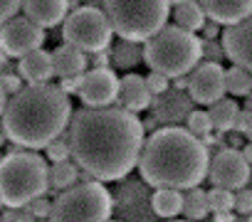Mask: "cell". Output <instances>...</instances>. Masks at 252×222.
Returning a JSON list of instances; mask_svg holds the SVG:
<instances>
[{
    "label": "cell",
    "mask_w": 252,
    "mask_h": 222,
    "mask_svg": "<svg viewBox=\"0 0 252 222\" xmlns=\"http://www.w3.org/2000/svg\"><path fill=\"white\" fill-rule=\"evenodd\" d=\"M69 146L77 168L92 180H121L136 166L144 148V126L139 116L119 106H82L69 121Z\"/></svg>",
    "instance_id": "1"
},
{
    "label": "cell",
    "mask_w": 252,
    "mask_h": 222,
    "mask_svg": "<svg viewBox=\"0 0 252 222\" xmlns=\"http://www.w3.org/2000/svg\"><path fill=\"white\" fill-rule=\"evenodd\" d=\"M72 121V101L69 96L45 82V84H25L18 94L8 99L3 111V131L5 136L28 151L47 148L57 136L69 129Z\"/></svg>",
    "instance_id": "2"
},
{
    "label": "cell",
    "mask_w": 252,
    "mask_h": 222,
    "mask_svg": "<svg viewBox=\"0 0 252 222\" xmlns=\"http://www.w3.org/2000/svg\"><path fill=\"white\" fill-rule=\"evenodd\" d=\"M210 156L200 139L181 126L156 129L141 148L139 173L154 188L190 190L208 178Z\"/></svg>",
    "instance_id": "3"
},
{
    "label": "cell",
    "mask_w": 252,
    "mask_h": 222,
    "mask_svg": "<svg viewBox=\"0 0 252 222\" xmlns=\"http://www.w3.org/2000/svg\"><path fill=\"white\" fill-rule=\"evenodd\" d=\"M50 190V166L35 151H10L0 161V202L28 207Z\"/></svg>",
    "instance_id": "4"
},
{
    "label": "cell",
    "mask_w": 252,
    "mask_h": 222,
    "mask_svg": "<svg viewBox=\"0 0 252 222\" xmlns=\"http://www.w3.org/2000/svg\"><path fill=\"white\" fill-rule=\"evenodd\" d=\"M203 59V40L178 25L161 28L144 42V62L163 77H186Z\"/></svg>",
    "instance_id": "5"
},
{
    "label": "cell",
    "mask_w": 252,
    "mask_h": 222,
    "mask_svg": "<svg viewBox=\"0 0 252 222\" xmlns=\"http://www.w3.org/2000/svg\"><path fill=\"white\" fill-rule=\"evenodd\" d=\"M168 0H104V15L111 30L126 42H146L166 28Z\"/></svg>",
    "instance_id": "6"
},
{
    "label": "cell",
    "mask_w": 252,
    "mask_h": 222,
    "mask_svg": "<svg viewBox=\"0 0 252 222\" xmlns=\"http://www.w3.org/2000/svg\"><path fill=\"white\" fill-rule=\"evenodd\" d=\"M114 210L111 193L99 180H82L52 202L50 222H106Z\"/></svg>",
    "instance_id": "7"
},
{
    "label": "cell",
    "mask_w": 252,
    "mask_h": 222,
    "mask_svg": "<svg viewBox=\"0 0 252 222\" xmlns=\"http://www.w3.org/2000/svg\"><path fill=\"white\" fill-rule=\"evenodd\" d=\"M111 35H114V30L109 25V18L99 8H89V5L77 8L62 23L64 45H72L84 55L104 52L111 45Z\"/></svg>",
    "instance_id": "8"
},
{
    "label": "cell",
    "mask_w": 252,
    "mask_h": 222,
    "mask_svg": "<svg viewBox=\"0 0 252 222\" xmlns=\"http://www.w3.org/2000/svg\"><path fill=\"white\" fill-rule=\"evenodd\" d=\"M45 42V30L28 20L25 15L10 18L3 28H0V50L8 57H25L35 50H42Z\"/></svg>",
    "instance_id": "9"
},
{
    "label": "cell",
    "mask_w": 252,
    "mask_h": 222,
    "mask_svg": "<svg viewBox=\"0 0 252 222\" xmlns=\"http://www.w3.org/2000/svg\"><path fill=\"white\" fill-rule=\"evenodd\" d=\"M208 178L215 188L240 190L252 178V168L237 148H222L213 156V161L208 166Z\"/></svg>",
    "instance_id": "10"
},
{
    "label": "cell",
    "mask_w": 252,
    "mask_h": 222,
    "mask_svg": "<svg viewBox=\"0 0 252 222\" xmlns=\"http://www.w3.org/2000/svg\"><path fill=\"white\" fill-rule=\"evenodd\" d=\"M188 96L190 101L203 106L225 99V69L215 62L198 64L188 77Z\"/></svg>",
    "instance_id": "11"
},
{
    "label": "cell",
    "mask_w": 252,
    "mask_h": 222,
    "mask_svg": "<svg viewBox=\"0 0 252 222\" xmlns=\"http://www.w3.org/2000/svg\"><path fill=\"white\" fill-rule=\"evenodd\" d=\"M116 89H119V77L111 69H89L79 77V91L77 96L82 99L84 106L89 109H104L116 101Z\"/></svg>",
    "instance_id": "12"
},
{
    "label": "cell",
    "mask_w": 252,
    "mask_h": 222,
    "mask_svg": "<svg viewBox=\"0 0 252 222\" xmlns=\"http://www.w3.org/2000/svg\"><path fill=\"white\" fill-rule=\"evenodd\" d=\"M220 37H222L220 45H222L225 57L235 67L252 74V15H247L245 20L225 28Z\"/></svg>",
    "instance_id": "13"
},
{
    "label": "cell",
    "mask_w": 252,
    "mask_h": 222,
    "mask_svg": "<svg viewBox=\"0 0 252 222\" xmlns=\"http://www.w3.org/2000/svg\"><path fill=\"white\" fill-rule=\"evenodd\" d=\"M151 94L146 86V79L141 74H126L119 79V89H116V104L119 109L129 111V114H139V111L151 106Z\"/></svg>",
    "instance_id": "14"
},
{
    "label": "cell",
    "mask_w": 252,
    "mask_h": 222,
    "mask_svg": "<svg viewBox=\"0 0 252 222\" xmlns=\"http://www.w3.org/2000/svg\"><path fill=\"white\" fill-rule=\"evenodd\" d=\"M195 3L200 5L205 18H210V23L225 28L252 15V0H195Z\"/></svg>",
    "instance_id": "15"
},
{
    "label": "cell",
    "mask_w": 252,
    "mask_h": 222,
    "mask_svg": "<svg viewBox=\"0 0 252 222\" xmlns=\"http://www.w3.org/2000/svg\"><path fill=\"white\" fill-rule=\"evenodd\" d=\"M23 10L28 20H32L35 25L45 30V28H55L64 23L69 0H23Z\"/></svg>",
    "instance_id": "16"
},
{
    "label": "cell",
    "mask_w": 252,
    "mask_h": 222,
    "mask_svg": "<svg viewBox=\"0 0 252 222\" xmlns=\"http://www.w3.org/2000/svg\"><path fill=\"white\" fill-rule=\"evenodd\" d=\"M18 74H20V79H25L28 84H45V82H50V77L55 74L52 55L45 52V50H35V52L20 57V62H18Z\"/></svg>",
    "instance_id": "17"
},
{
    "label": "cell",
    "mask_w": 252,
    "mask_h": 222,
    "mask_svg": "<svg viewBox=\"0 0 252 222\" xmlns=\"http://www.w3.org/2000/svg\"><path fill=\"white\" fill-rule=\"evenodd\" d=\"M52 67H55V74L60 79H69V77H82L87 72V62L89 57L84 52H79L77 47L72 45H60L55 47L52 52Z\"/></svg>",
    "instance_id": "18"
},
{
    "label": "cell",
    "mask_w": 252,
    "mask_h": 222,
    "mask_svg": "<svg viewBox=\"0 0 252 222\" xmlns=\"http://www.w3.org/2000/svg\"><path fill=\"white\" fill-rule=\"evenodd\" d=\"M193 111V101L190 96L181 94V91H173L168 96H163L158 104H156V119L166 126H176L178 121L188 119V114Z\"/></svg>",
    "instance_id": "19"
},
{
    "label": "cell",
    "mask_w": 252,
    "mask_h": 222,
    "mask_svg": "<svg viewBox=\"0 0 252 222\" xmlns=\"http://www.w3.org/2000/svg\"><path fill=\"white\" fill-rule=\"evenodd\" d=\"M151 210L163 217V220H176L183 210V195L181 190H171V188H156L151 195Z\"/></svg>",
    "instance_id": "20"
},
{
    "label": "cell",
    "mask_w": 252,
    "mask_h": 222,
    "mask_svg": "<svg viewBox=\"0 0 252 222\" xmlns=\"http://www.w3.org/2000/svg\"><path fill=\"white\" fill-rule=\"evenodd\" d=\"M237 114H240V106H237L235 99H220V101L210 104V111H208L213 129H218L220 134H225V131H235Z\"/></svg>",
    "instance_id": "21"
},
{
    "label": "cell",
    "mask_w": 252,
    "mask_h": 222,
    "mask_svg": "<svg viewBox=\"0 0 252 222\" xmlns=\"http://www.w3.org/2000/svg\"><path fill=\"white\" fill-rule=\"evenodd\" d=\"M173 18H176V25L186 32H198L203 30L205 25V13L200 10V5L195 3V0H183V3H178L173 8Z\"/></svg>",
    "instance_id": "22"
},
{
    "label": "cell",
    "mask_w": 252,
    "mask_h": 222,
    "mask_svg": "<svg viewBox=\"0 0 252 222\" xmlns=\"http://www.w3.org/2000/svg\"><path fill=\"white\" fill-rule=\"evenodd\" d=\"M144 62V47L139 42H126L119 40L111 50V64L116 69H134Z\"/></svg>",
    "instance_id": "23"
},
{
    "label": "cell",
    "mask_w": 252,
    "mask_h": 222,
    "mask_svg": "<svg viewBox=\"0 0 252 222\" xmlns=\"http://www.w3.org/2000/svg\"><path fill=\"white\" fill-rule=\"evenodd\" d=\"M208 212H210V207H208V195H205V190L190 188V190L183 195V210H181V215H183L188 222H200V220L208 217Z\"/></svg>",
    "instance_id": "24"
},
{
    "label": "cell",
    "mask_w": 252,
    "mask_h": 222,
    "mask_svg": "<svg viewBox=\"0 0 252 222\" xmlns=\"http://www.w3.org/2000/svg\"><path fill=\"white\" fill-rule=\"evenodd\" d=\"M74 183H79V168H77V163L62 161V163H52L50 166V188L67 190Z\"/></svg>",
    "instance_id": "25"
},
{
    "label": "cell",
    "mask_w": 252,
    "mask_h": 222,
    "mask_svg": "<svg viewBox=\"0 0 252 222\" xmlns=\"http://www.w3.org/2000/svg\"><path fill=\"white\" fill-rule=\"evenodd\" d=\"M225 94L232 96H250L252 94V74L240 69V67H230L225 69Z\"/></svg>",
    "instance_id": "26"
},
{
    "label": "cell",
    "mask_w": 252,
    "mask_h": 222,
    "mask_svg": "<svg viewBox=\"0 0 252 222\" xmlns=\"http://www.w3.org/2000/svg\"><path fill=\"white\" fill-rule=\"evenodd\" d=\"M208 207L213 212H227V210H235V193L227 190V188H210L208 193Z\"/></svg>",
    "instance_id": "27"
},
{
    "label": "cell",
    "mask_w": 252,
    "mask_h": 222,
    "mask_svg": "<svg viewBox=\"0 0 252 222\" xmlns=\"http://www.w3.org/2000/svg\"><path fill=\"white\" fill-rule=\"evenodd\" d=\"M186 124H188L186 131H190L195 139H205V136H210V131H213V124H210L208 111H198V109H193L190 114H188V119H186Z\"/></svg>",
    "instance_id": "28"
},
{
    "label": "cell",
    "mask_w": 252,
    "mask_h": 222,
    "mask_svg": "<svg viewBox=\"0 0 252 222\" xmlns=\"http://www.w3.org/2000/svg\"><path fill=\"white\" fill-rule=\"evenodd\" d=\"M45 153H47V158L52 161V163H62V161H69V156H72V146H69V136L67 134H62V136H57L47 148H45Z\"/></svg>",
    "instance_id": "29"
},
{
    "label": "cell",
    "mask_w": 252,
    "mask_h": 222,
    "mask_svg": "<svg viewBox=\"0 0 252 222\" xmlns=\"http://www.w3.org/2000/svg\"><path fill=\"white\" fill-rule=\"evenodd\" d=\"M144 79H146V86H149L151 99H156V96H161V94L168 91V77H163V74H158V72H151V74L144 77Z\"/></svg>",
    "instance_id": "30"
},
{
    "label": "cell",
    "mask_w": 252,
    "mask_h": 222,
    "mask_svg": "<svg viewBox=\"0 0 252 222\" xmlns=\"http://www.w3.org/2000/svg\"><path fill=\"white\" fill-rule=\"evenodd\" d=\"M28 212L35 217V220H50V212H52V202L47 197H37L28 205Z\"/></svg>",
    "instance_id": "31"
},
{
    "label": "cell",
    "mask_w": 252,
    "mask_h": 222,
    "mask_svg": "<svg viewBox=\"0 0 252 222\" xmlns=\"http://www.w3.org/2000/svg\"><path fill=\"white\" fill-rule=\"evenodd\" d=\"M235 131L237 134H250L252 131V99L247 101L245 109H240V114H237V124H235Z\"/></svg>",
    "instance_id": "32"
},
{
    "label": "cell",
    "mask_w": 252,
    "mask_h": 222,
    "mask_svg": "<svg viewBox=\"0 0 252 222\" xmlns=\"http://www.w3.org/2000/svg\"><path fill=\"white\" fill-rule=\"evenodd\" d=\"M0 222H35V217L28 212V207H8L0 215Z\"/></svg>",
    "instance_id": "33"
},
{
    "label": "cell",
    "mask_w": 252,
    "mask_h": 222,
    "mask_svg": "<svg viewBox=\"0 0 252 222\" xmlns=\"http://www.w3.org/2000/svg\"><path fill=\"white\" fill-rule=\"evenodd\" d=\"M20 8H23V0H0V28L10 18H15Z\"/></svg>",
    "instance_id": "34"
},
{
    "label": "cell",
    "mask_w": 252,
    "mask_h": 222,
    "mask_svg": "<svg viewBox=\"0 0 252 222\" xmlns=\"http://www.w3.org/2000/svg\"><path fill=\"white\" fill-rule=\"evenodd\" d=\"M235 210L240 215H250L252 212V190L250 188H240L235 193Z\"/></svg>",
    "instance_id": "35"
},
{
    "label": "cell",
    "mask_w": 252,
    "mask_h": 222,
    "mask_svg": "<svg viewBox=\"0 0 252 222\" xmlns=\"http://www.w3.org/2000/svg\"><path fill=\"white\" fill-rule=\"evenodd\" d=\"M0 84H3L8 99L23 89V79H20V74H0Z\"/></svg>",
    "instance_id": "36"
},
{
    "label": "cell",
    "mask_w": 252,
    "mask_h": 222,
    "mask_svg": "<svg viewBox=\"0 0 252 222\" xmlns=\"http://www.w3.org/2000/svg\"><path fill=\"white\" fill-rule=\"evenodd\" d=\"M222 55H225V52H222V45H215V42H203V57H205L208 62L220 64V59H225Z\"/></svg>",
    "instance_id": "37"
},
{
    "label": "cell",
    "mask_w": 252,
    "mask_h": 222,
    "mask_svg": "<svg viewBox=\"0 0 252 222\" xmlns=\"http://www.w3.org/2000/svg\"><path fill=\"white\" fill-rule=\"evenodd\" d=\"M57 86H60V89H62V91H64L67 96H69V94H77V91H79V77L60 79V84H57Z\"/></svg>",
    "instance_id": "38"
},
{
    "label": "cell",
    "mask_w": 252,
    "mask_h": 222,
    "mask_svg": "<svg viewBox=\"0 0 252 222\" xmlns=\"http://www.w3.org/2000/svg\"><path fill=\"white\" fill-rule=\"evenodd\" d=\"M109 64H111V55L106 50L94 55V69H109Z\"/></svg>",
    "instance_id": "39"
},
{
    "label": "cell",
    "mask_w": 252,
    "mask_h": 222,
    "mask_svg": "<svg viewBox=\"0 0 252 222\" xmlns=\"http://www.w3.org/2000/svg\"><path fill=\"white\" fill-rule=\"evenodd\" d=\"M203 35L208 37V42H213V40L220 35V30H218V23H205V25H203Z\"/></svg>",
    "instance_id": "40"
},
{
    "label": "cell",
    "mask_w": 252,
    "mask_h": 222,
    "mask_svg": "<svg viewBox=\"0 0 252 222\" xmlns=\"http://www.w3.org/2000/svg\"><path fill=\"white\" fill-rule=\"evenodd\" d=\"M213 222H235V215H232V210H227V212H215V215H213Z\"/></svg>",
    "instance_id": "41"
},
{
    "label": "cell",
    "mask_w": 252,
    "mask_h": 222,
    "mask_svg": "<svg viewBox=\"0 0 252 222\" xmlns=\"http://www.w3.org/2000/svg\"><path fill=\"white\" fill-rule=\"evenodd\" d=\"M240 153H242V158H245L247 163H252V143H245V146L240 148Z\"/></svg>",
    "instance_id": "42"
},
{
    "label": "cell",
    "mask_w": 252,
    "mask_h": 222,
    "mask_svg": "<svg viewBox=\"0 0 252 222\" xmlns=\"http://www.w3.org/2000/svg\"><path fill=\"white\" fill-rule=\"evenodd\" d=\"M5 106H8V94H5L3 84H0V116H3V111H5Z\"/></svg>",
    "instance_id": "43"
},
{
    "label": "cell",
    "mask_w": 252,
    "mask_h": 222,
    "mask_svg": "<svg viewBox=\"0 0 252 222\" xmlns=\"http://www.w3.org/2000/svg\"><path fill=\"white\" fill-rule=\"evenodd\" d=\"M176 86H178V89H186V86H188V79H186V77H178Z\"/></svg>",
    "instance_id": "44"
},
{
    "label": "cell",
    "mask_w": 252,
    "mask_h": 222,
    "mask_svg": "<svg viewBox=\"0 0 252 222\" xmlns=\"http://www.w3.org/2000/svg\"><path fill=\"white\" fill-rule=\"evenodd\" d=\"M5 141H8V136H5V131H3V124H0V148H3Z\"/></svg>",
    "instance_id": "45"
},
{
    "label": "cell",
    "mask_w": 252,
    "mask_h": 222,
    "mask_svg": "<svg viewBox=\"0 0 252 222\" xmlns=\"http://www.w3.org/2000/svg\"><path fill=\"white\" fill-rule=\"evenodd\" d=\"M168 3H171V5H173V8H176V5H178V3H183V0H168Z\"/></svg>",
    "instance_id": "46"
},
{
    "label": "cell",
    "mask_w": 252,
    "mask_h": 222,
    "mask_svg": "<svg viewBox=\"0 0 252 222\" xmlns=\"http://www.w3.org/2000/svg\"><path fill=\"white\" fill-rule=\"evenodd\" d=\"M245 222H252V212H250V215H247V220H245Z\"/></svg>",
    "instance_id": "47"
},
{
    "label": "cell",
    "mask_w": 252,
    "mask_h": 222,
    "mask_svg": "<svg viewBox=\"0 0 252 222\" xmlns=\"http://www.w3.org/2000/svg\"><path fill=\"white\" fill-rule=\"evenodd\" d=\"M168 222H188V220H168Z\"/></svg>",
    "instance_id": "48"
},
{
    "label": "cell",
    "mask_w": 252,
    "mask_h": 222,
    "mask_svg": "<svg viewBox=\"0 0 252 222\" xmlns=\"http://www.w3.org/2000/svg\"><path fill=\"white\" fill-rule=\"evenodd\" d=\"M247 139H250V143H252V131H250V134H247Z\"/></svg>",
    "instance_id": "49"
},
{
    "label": "cell",
    "mask_w": 252,
    "mask_h": 222,
    "mask_svg": "<svg viewBox=\"0 0 252 222\" xmlns=\"http://www.w3.org/2000/svg\"><path fill=\"white\" fill-rule=\"evenodd\" d=\"M106 222H119V220H106Z\"/></svg>",
    "instance_id": "50"
},
{
    "label": "cell",
    "mask_w": 252,
    "mask_h": 222,
    "mask_svg": "<svg viewBox=\"0 0 252 222\" xmlns=\"http://www.w3.org/2000/svg\"><path fill=\"white\" fill-rule=\"evenodd\" d=\"M0 161H3V156H0Z\"/></svg>",
    "instance_id": "51"
}]
</instances>
